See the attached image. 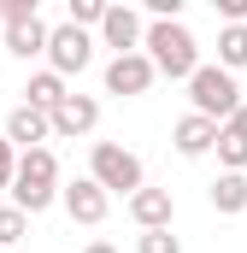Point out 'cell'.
Listing matches in <instances>:
<instances>
[{
    "label": "cell",
    "mask_w": 247,
    "mask_h": 253,
    "mask_svg": "<svg viewBox=\"0 0 247 253\" xmlns=\"http://www.w3.org/2000/svg\"><path fill=\"white\" fill-rule=\"evenodd\" d=\"M129 218H135L141 230H171V218H177L171 189H135L129 194Z\"/></svg>",
    "instance_id": "9c48e42d"
},
{
    "label": "cell",
    "mask_w": 247,
    "mask_h": 253,
    "mask_svg": "<svg viewBox=\"0 0 247 253\" xmlns=\"http://www.w3.org/2000/svg\"><path fill=\"white\" fill-rule=\"evenodd\" d=\"M59 200H65V212H71V224H106V206H112V194L100 189V183H88V177L65 183Z\"/></svg>",
    "instance_id": "8992f818"
},
{
    "label": "cell",
    "mask_w": 247,
    "mask_h": 253,
    "mask_svg": "<svg viewBox=\"0 0 247 253\" xmlns=\"http://www.w3.org/2000/svg\"><path fill=\"white\" fill-rule=\"evenodd\" d=\"M188 100H194V118L224 124V118L242 106V88H236L230 71H218V65H194V77H188Z\"/></svg>",
    "instance_id": "3957f363"
},
{
    "label": "cell",
    "mask_w": 247,
    "mask_h": 253,
    "mask_svg": "<svg viewBox=\"0 0 247 253\" xmlns=\"http://www.w3.org/2000/svg\"><path fill=\"white\" fill-rule=\"evenodd\" d=\"M218 129H230V135H242V141H247V100H242V106H236V112H230Z\"/></svg>",
    "instance_id": "7402d4cb"
},
{
    "label": "cell",
    "mask_w": 247,
    "mask_h": 253,
    "mask_svg": "<svg viewBox=\"0 0 247 253\" xmlns=\"http://www.w3.org/2000/svg\"><path fill=\"white\" fill-rule=\"evenodd\" d=\"M247 65V24H224V36H218V71H242Z\"/></svg>",
    "instance_id": "2e32d148"
},
{
    "label": "cell",
    "mask_w": 247,
    "mask_h": 253,
    "mask_svg": "<svg viewBox=\"0 0 247 253\" xmlns=\"http://www.w3.org/2000/svg\"><path fill=\"white\" fill-rule=\"evenodd\" d=\"M88 183H100L106 194H129L147 189L141 183V159L129 153V147H118V141H94V153H88Z\"/></svg>",
    "instance_id": "277c9868"
},
{
    "label": "cell",
    "mask_w": 247,
    "mask_h": 253,
    "mask_svg": "<svg viewBox=\"0 0 247 253\" xmlns=\"http://www.w3.org/2000/svg\"><path fill=\"white\" fill-rule=\"evenodd\" d=\"M135 253H183V242H177L171 230H141V242H135Z\"/></svg>",
    "instance_id": "ffe728a7"
},
{
    "label": "cell",
    "mask_w": 247,
    "mask_h": 253,
    "mask_svg": "<svg viewBox=\"0 0 247 253\" xmlns=\"http://www.w3.org/2000/svg\"><path fill=\"white\" fill-rule=\"evenodd\" d=\"M153 77H159V71L147 65V53H118V59L106 65V94H124V100H129V94H147Z\"/></svg>",
    "instance_id": "52a82bcc"
},
{
    "label": "cell",
    "mask_w": 247,
    "mask_h": 253,
    "mask_svg": "<svg viewBox=\"0 0 247 253\" xmlns=\"http://www.w3.org/2000/svg\"><path fill=\"white\" fill-rule=\"evenodd\" d=\"M6 53H12V59H36V53H47V24H41V18H18V24H6Z\"/></svg>",
    "instance_id": "4fadbf2b"
},
{
    "label": "cell",
    "mask_w": 247,
    "mask_h": 253,
    "mask_svg": "<svg viewBox=\"0 0 247 253\" xmlns=\"http://www.w3.org/2000/svg\"><path fill=\"white\" fill-rule=\"evenodd\" d=\"M212 206H218L224 218H236V212H247V177H242V171H224V177L212 183Z\"/></svg>",
    "instance_id": "9a60e30c"
},
{
    "label": "cell",
    "mask_w": 247,
    "mask_h": 253,
    "mask_svg": "<svg viewBox=\"0 0 247 253\" xmlns=\"http://www.w3.org/2000/svg\"><path fill=\"white\" fill-rule=\"evenodd\" d=\"M141 47H147V65L153 71H165V77H194V65H200V47H194V36L183 30V18L177 24H147L141 30Z\"/></svg>",
    "instance_id": "7a4b0ae2"
},
{
    "label": "cell",
    "mask_w": 247,
    "mask_h": 253,
    "mask_svg": "<svg viewBox=\"0 0 247 253\" xmlns=\"http://www.w3.org/2000/svg\"><path fill=\"white\" fill-rule=\"evenodd\" d=\"M218 12H224V24H247V0H218Z\"/></svg>",
    "instance_id": "603a6c76"
},
{
    "label": "cell",
    "mask_w": 247,
    "mask_h": 253,
    "mask_svg": "<svg viewBox=\"0 0 247 253\" xmlns=\"http://www.w3.org/2000/svg\"><path fill=\"white\" fill-rule=\"evenodd\" d=\"M53 200H59V159H53L47 147L18 153V171H12V206H18L24 218H36V212H47Z\"/></svg>",
    "instance_id": "6da1fadb"
},
{
    "label": "cell",
    "mask_w": 247,
    "mask_h": 253,
    "mask_svg": "<svg viewBox=\"0 0 247 253\" xmlns=\"http://www.w3.org/2000/svg\"><path fill=\"white\" fill-rule=\"evenodd\" d=\"M65 94H71V88H65V77L36 71V77H30V88H24V106H36V112H47V118H53V106H59Z\"/></svg>",
    "instance_id": "5bb4252c"
},
{
    "label": "cell",
    "mask_w": 247,
    "mask_h": 253,
    "mask_svg": "<svg viewBox=\"0 0 247 253\" xmlns=\"http://www.w3.org/2000/svg\"><path fill=\"white\" fill-rule=\"evenodd\" d=\"M171 141H177V153L183 159H200V153H212V141H218V124L212 118H177V129H171Z\"/></svg>",
    "instance_id": "7c38bea8"
},
{
    "label": "cell",
    "mask_w": 247,
    "mask_h": 253,
    "mask_svg": "<svg viewBox=\"0 0 247 253\" xmlns=\"http://www.w3.org/2000/svg\"><path fill=\"white\" fill-rule=\"evenodd\" d=\"M12 171H18V147L0 135V189H12Z\"/></svg>",
    "instance_id": "44dd1931"
},
{
    "label": "cell",
    "mask_w": 247,
    "mask_h": 253,
    "mask_svg": "<svg viewBox=\"0 0 247 253\" xmlns=\"http://www.w3.org/2000/svg\"><path fill=\"white\" fill-rule=\"evenodd\" d=\"M94 124H100V100L94 94H65L59 106H53V118H47L53 135H88Z\"/></svg>",
    "instance_id": "ba28073f"
},
{
    "label": "cell",
    "mask_w": 247,
    "mask_h": 253,
    "mask_svg": "<svg viewBox=\"0 0 247 253\" xmlns=\"http://www.w3.org/2000/svg\"><path fill=\"white\" fill-rule=\"evenodd\" d=\"M0 135H6L12 147H24V153H30V147H41L53 129H47V112H36V106H12V118H6Z\"/></svg>",
    "instance_id": "8fae6325"
},
{
    "label": "cell",
    "mask_w": 247,
    "mask_h": 253,
    "mask_svg": "<svg viewBox=\"0 0 247 253\" xmlns=\"http://www.w3.org/2000/svg\"><path fill=\"white\" fill-rule=\"evenodd\" d=\"M24 230H30V218L18 206H0V253L12 248V242H24Z\"/></svg>",
    "instance_id": "d6986e66"
},
{
    "label": "cell",
    "mask_w": 247,
    "mask_h": 253,
    "mask_svg": "<svg viewBox=\"0 0 247 253\" xmlns=\"http://www.w3.org/2000/svg\"><path fill=\"white\" fill-rule=\"evenodd\" d=\"M82 253H118V248H112V242H88Z\"/></svg>",
    "instance_id": "cb8c5ba5"
},
{
    "label": "cell",
    "mask_w": 247,
    "mask_h": 253,
    "mask_svg": "<svg viewBox=\"0 0 247 253\" xmlns=\"http://www.w3.org/2000/svg\"><path fill=\"white\" fill-rule=\"evenodd\" d=\"M100 18H106V0H71V18H65V24H71V30H88V24L100 30Z\"/></svg>",
    "instance_id": "ac0fdd59"
},
{
    "label": "cell",
    "mask_w": 247,
    "mask_h": 253,
    "mask_svg": "<svg viewBox=\"0 0 247 253\" xmlns=\"http://www.w3.org/2000/svg\"><path fill=\"white\" fill-rule=\"evenodd\" d=\"M100 42L118 47V53H135V47H141V12H135V6H106V18H100Z\"/></svg>",
    "instance_id": "30bf717a"
},
{
    "label": "cell",
    "mask_w": 247,
    "mask_h": 253,
    "mask_svg": "<svg viewBox=\"0 0 247 253\" xmlns=\"http://www.w3.org/2000/svg\"><path fill=\"white\" fill-rule=\"evenodd\" d=\"M212 147H218V165H224V171H242V177H247V141H242V135L218 129V141H212Z\"/></svg>",
    "instance_id": "e0dca14e"
},
{
    "label": "cell",
    "mask_w": 247,
    "mask_h": 253,
    "mask_svg": "<svg viewBox=\"0 0 247 253\" xmlns=\"http://www.w3.org/2000/svg\"><path fill=\"white\" fill-rule=\"evenodd\" d=\"M88 59H94V42H88V30H71V24L47 30V71H53V77L88 71Z\"/></svg>",
    "instance_id": "5b68a950"
}]
</instances>
